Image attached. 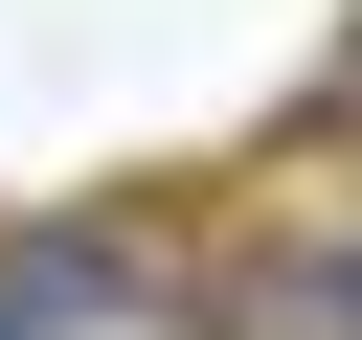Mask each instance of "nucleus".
I'll return each instance as SVG.
<instances>
[{"mask_svg": "<svg viewBox=\"0 0 362 340\" xmlns=\"http://www.w3.org/2000/svg\"><path fill=\"white\" fill-rule=\"evenodd\" d=\"M249 340H362V249H272L249 272Z\"/></svg>", "mask_w": 362, "mask_h": 340, "instance_id": "1", "label": "nucleus"}]
</instances>
